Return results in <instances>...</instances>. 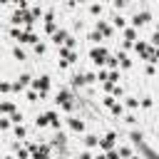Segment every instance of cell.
I'll list each match as a JSON object with an SVG mask.
<instances>
[{"mask_svg":"<svg viewBox=\"0 0 159 159\" xmlns=\"http://www.w3.org/2000/svg\"><path fill=\"white\" fill-rule=\"evenodd\" d=\"M82 142H84V147H87V149H92V147H99V142H102V139H99L97 134H84V139H82Z\"/></svg>","mask_w":159,"mask_h":159,"instance_id":"10","label":"cell"},{"mask_svg":"<svg viewBox=\"0 0 159 159\" xmlns=\"http://www.w3.org/2000/svg\"><path fill=\"white\" fill-rule=\"evenodd\" d=\"M0 127H2V132H10L15 124H12V119H10V117H2V119H0Z\"/></svg>","mask_w":159,"mask_h":159,"instance_id":"16","label":"cell"},{"mask_svg":"<svg viewBox=\"0 0 159 159\" xmlns=\"http://www.w3.org/2000/svg\"><path fill=\"white\" fill-rule=\"evenodd\" d=\"M15 112H17L15 102H12V99H5V102H2V117H12Z\"/></svg>","mask_w":159,"mask_h":159,"instance_id":"8","label":"cell"},{"mask_svg":"<svg viewBox=\"0 0 159 159\" xmlns=\"http://www.w3.org/2000/svg\"><path fill=\"white\" fill-rule=\"evenodd\" d=\"M10 119H12V124H22V112H15Z\"/></svg>","mask_w":159,"mask_h":159,"instance_id":"23","label":"cell"},{"mask_svg":"<svg viewBox=\"0 0 159 159\" xmlns=\"http://www.w3.org/2000/svg\"><path fill=\"white\" fill-rule=\"evenodd\" d=\"M112 20H114V27H124V25H127V20H124V15H114Z\"/></svg>","mask_w":159,"mask_h":159,"instance_id":"18","label":"cell"},{"mask_svg":"<svg viewBox=\"0 0 159 159\" xmlns=\"http://www.w3.org/2000/svg\"><path fill=\"white\" fill-rule=\"evenodd\" d=\"M65 144H67V134H65V132H55V137H52V147L60 149V147H65Z\"/></svg>","mask_w":159,"mask_h":159,"instance_id":"9","label":"cell"},{"mask_svg":"<svg viewBox=\"0 0 159 159\" xmlns=\"http://www.w3.org/2000/svg\"><path fill=\"white\" fill-rule=\"evenodd\" d=\"M70 37H72V35H70V32H67L65 27H60V30H57V32L52 35V42H55L57 47H62V45H65V42L70 40Z\"/></svg>","mask_w":159,"mask_h":159,"instance_id":"3","label":"cell"},{"mask_svg":"<svg viewBox=\"0 0 159 159\" xmlns=\"http://www.w3.org/2000/svg\"><path fill=\"white\" fill-rule=\"evenodd\" d=\"M117 60H119V65H122L124 70H129V67H132V60H129L127 55H122V52H119V55H117Z\"/></svg>","mask_w":159,"mask_h":159,"instance_id":"14","label":"cell"},{"mask_svg":"<svg viewBox=\"0 0 159 159\" xmlns=\"http://www.w3.org/2000/svg\"><path fill=\"white\" fill-rule=\"evenodd\" d=\"M139 104H142V102H139V99H134V97H127V99H124V107H127V109H137Z\"/></svg>","mask_w":159,"mask_h":159,"instance_id":"15","label":"cell"},{"mask_svg":"<svg viewBox=\"0 0 159 159\" xmlns=\"http://www.w3.org/2000/svg\"><path fill=\"white\" fill-rule=\"evenodd\" d=\"M80 159H94V157H92L89 152H82V154H80Z\"/></svg>","mask_w":159,"mask_h":159,"instance_id":"28","label":"cell"},{"mask_svg":"<svg viewBox=\"0 0 159 159\" xmlns=\"http://www.w3.org/2000/svg\"><path fill=\"white\" fill-rule=\"evenodd\" d=\"M109 112H112L114 117H119V114H124V104H122V102H117V104H114V107H112Z\"/></svg>","mask_w":159,"mask_h":159,"instance_id":"17","label":"cell"},{"mask_svg":"<svg viewBox=\"0 0 159 159\" xmlns=\"http://www.w3.org/2000/svg\"><path fill=\"white\" fill-rule=\"evenodd\" d=\"M67 127H70L72 132H77V134L84 132V122H82L80 117H70V119H67Z\"/></svg>","mask_w":159,"mask_h":159,"instance_id":"7","label":"cell"},{"mask_svg":"<svg viewBox=\"0 0 159 159\" xmlns=\"http://www.w3.org/2000/svg\"><path fill=\"white\" fill-rule=\"evenodd\" d=\"M107 159H122V157H119V152L112 149V152H107Z\"/></svg>","mask_w":159,"mask_h":159,"instance_id":"26","label":"cell"},{"mask_svg":"<svg viewBox=\"0 0 159 159\" xmlns=\"http://www.w3.org/2000/svg\"><path fill=\"white\" fill-rule=\"evenodd\" d=\"M12 57H15L17 62H25V60H27V52H25L20 45H12Z\"/></svg>","mask_w":159,"mask_h":159,"instance_id":"11","label":"cell"},{"mask_svg":"<svg viewBox=\"0 0 159 159\" xmlns=\"http://www.w3.org/2000/svg\"><path fill=\"white\" fill-rule=\"evenodd\" d=\"M50 87H52V77H50L47 72H42V75H37V77L32 80V89H35V92H40V94H42V99L47 97V92H50Z\"/></svg>","mask_w":159,"mask_h":159,"instance_id":"1","label":"cell"},{"mask_svg":"<svg viewBox=\"0 0 159 159\" xmlns=\"http://www.w3.org/2000/svg\"><path fill=\"white\" fill-rule=\"evenodd\" d=\"M87 10H89V12H92V15H99V12H102V10H104V7H102V5H97V2H94V5H89V7H87Z\"/></svg>","mask_w":159,"mask_h":159,"instance_id":"22","label":"cell"},{"mask_svg":"<svg viewBox=\"0 0 159 159\" xmlns=\"http://www.w3.org/2000/svg\"><path fill=\"white\" fill-rule=\"evenodd\" d=\"M114 104H117V99H114V97H104V99H102V107H107V109H112Z\"/></svg>","mask_w":159,"mask_h":159,"instance_id":"20","label":"cell"},{"mask_svg":"<svg viewBox=\"0 0 159 159\" xmlns=\"http://www.w3.org/2000/svg\"><path fill=\"white\" fill-rule=\"evenodd\" d=\"M152 104H154V99H152V97H144V99H142V107H144V109H149Z\"/></svg>","mask_w":159,"mask_h":159,"instance_id":"25","label":"cell"},{"mask_svg":"<svg viewBox=\"0 0 159 159\" xmlns=\"http://www.w3.org/2000/svg\"><path fill=\"white\" fill-rule=\"evenodd\" d=\"M124 122H127L129 127H134V124H137V117H134V114H124Z\"/></svg>","mask_w":159,"mask_h":159,"instance_id":"24","label":"cell"},{"mask_svg":"<svg viewBox=\"0 0 159 159\" xmlns=\"http://www.w3.org/2000/svg\"><path fill=\"white\" fill-rule=\"evenodd\" d=\"M12 137H15V139H25V137H27V127H25V124H15V127H12Z\"/></svg>","mask_w":159,"mask_h":159,"instance_id":"12","label":"cell"},{"mask_svg":"<svg viewBox=\"0 0 159 159\" xmlns=\"http://www.w3.org/2000/svg\"><path fill=\"white\" fill-rule=\"evenodd\" d=\"M157 60H159V50H157Z\"/></svg>","mask_w":159,"mask_h":159,"instance_id":"30","label":"cell"},{"mask_svg":"<svg viewBox=\"0 0 159 159\" xmlns=\"http://www.w3.org/2000/svg\"><path fill=\"white\" fill-rule=\"evenodd\" d=\"M112 92H114V94H117V97H122V94H124V87H119V84H117V87H114V89H112Z\"/></svg>","mask_w":159,"mask_h":159,"instance_id":"27","label":"cell"},{"mask_svg":"<svg viewBox=\"0 0 159 159\" xmlns=\"http://www.w3.org/2000/svg\"><path fill=\"white\" fill-rule=\"evenodd\" d=\"M10 149L15 152L17 159H30V149H27V147H20L17 142H10Z\"/></svg>","mask_w":159,"mask_h":159,"instance_id":"6","label":"cell"},{"mask_svg":"<svg viewBox=\"0 0 159 159\" xmlns=\"http://www.w3.org/2000/svg\"><path fill=\"white\" fill-rule=\"evenodd\" d=\"M132 159H139V157H132Z\"/></svg>","mask_w":159,"mask_h":159,"instance_id":"31","label":"cell"},{"mask_svg":"<svg viewBox=\"0 0 159 159\" xmlns=\"http://www.w3.org/2000/svg\"><path fill=\"white\" fill-rule=\"evenodd\" d=\"M45 52H47V45H45V42L40 40V42L35 45V55H45Z\"/></svg>","mask_w":159,"mask_h":159,"instance_id":"19","label":"cell"},{"mask_svg":"<svg viewBox=\"0 0 159 159\" xmlns=\"http://www.w3.org/2000/svg\"><path fill=\"white\" fill-rule=\"evenodd\" d=\"M94 30H97L102 37H112V25L104 22V20H97V22H94Z\"/></svg>","mask_w":159,"mask_h":159,"instance_id":"5","label":"cell"},{"mask_svg":"<svg viewBox=\"0 0 159 159\" xmlns=\"http://www.w3.org/2000/svg\"><path fill=\"white\" fill-rule=\"evenodd\" d=\"M149 20H152V12H149V10H139V12L132 17V25H134V27H142V25H147Z\"/></svg>","mask_w":159,"mask_h":159,"instance_id":"2","label":"cell"},{"mask_svg":"<svg viewBox=\"0 0 159 159\" xmlns=\"http://www.w3.org/2000/svg\"><path fill=\"white\" fill-rule=\"evenodd\" d=\"M117 152H119V157H124V159H132V149H129V147H119Z\"/></svg>","mask_w":159,"mask_h":159,"instance_id":"21","label":"cell"},{"mask_svg":"<svg viewBox=\"0 0 159 159\" xmlns=\"http://www.w3.org/2000/svg\"><path fill=\"white\" fill-rule=\"evenodd\" d=\"M5 159H17V157H10V154H5Z\"/></svg>","mask_w":159,"mask_h":159,"instance_id":"29","label":"cell"},{"mask_svg":"<svg viewBox=\"0 0 159 159\" xmlns=\"http://www.w3.org/2000/svg\"><path fill=\"white\" fill-rule=\"evenodd\" d=\"M114 142H117V134H114V132H107V134L102 137V142H99V147H102L104 152H112V147H114Z\"/></svg>","mask_w":159,"mask_h":159,"instance_id":"4","label":"cell"},{"mask_svg":"<svg viewBox=\"0 0 159 159\" xmlns=\"http://www.w3.org/2000/svg\"><path fill=\"white\" fill-rule=\"evenodd\" d=\"M124 42H137V30L134 27H124Z\"/></svg>","mask_w":159,"mask_h":159,"instance_id":"13","label":"cell"}]
</instances>
